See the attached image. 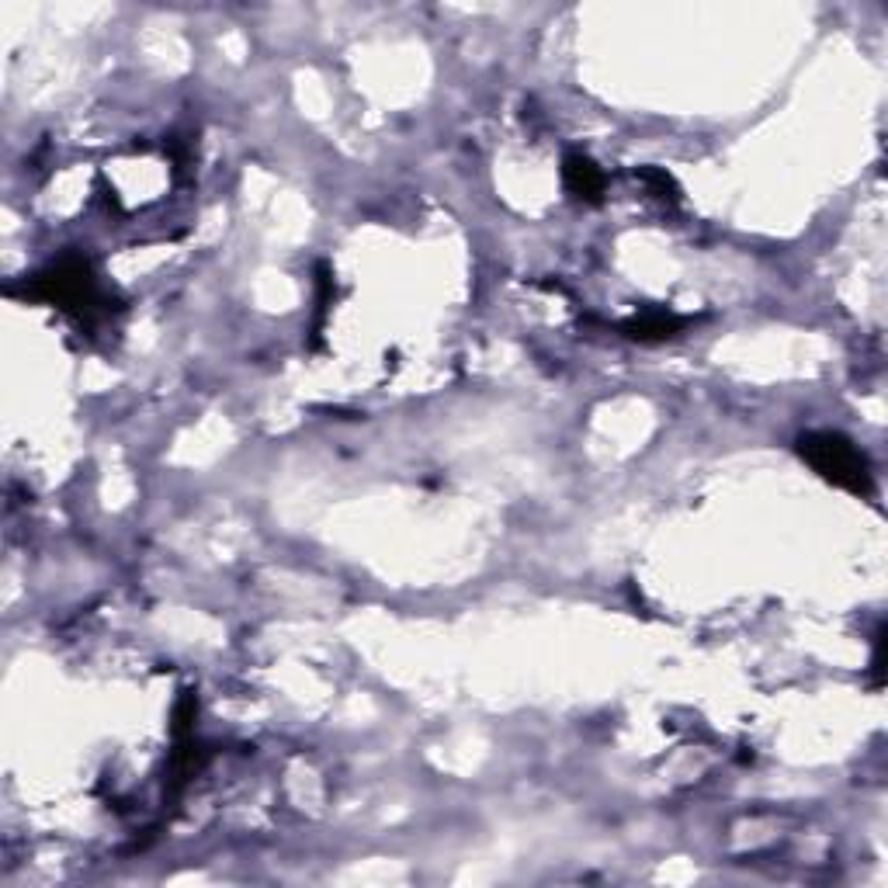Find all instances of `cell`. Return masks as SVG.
<instances>
[{"label": "cell", "instance_id": "cell-4", "mask_svg": "<svg viewBox=\"0 0 888 888\" xmlns=\"http://www.w3.org/2000/svg\"><path fill=\"white\" fill-rule=\"evenodd\" d=\"M677 327H680V319L670 313H642V316L624 323L621 330L635 340H666V337H674Z\"/></svg>", "mask_w": 888, "mask_h": 888}, {"label": "cell", "instance_id": "cell-5", "mask_svg": "<svg viewBox=\"0 0 888 888\" xmlns=\"http://www.w3.org/2000/svg\"><path fill=\"white\" fill-rule=\"evenodd\" d=\"M642 180H645V185H653V191H656L659 198H674V195H677L674 177H670V174H663V171H642Z\"/></svg>", "mask_w": 888, "mask_h": 888}, {"label": "cell", "instance_id": "cell-3", "mask_svg": "<svg viewBox=\"0 0 888 888\" xmlns=\"http://www.w3.org/2000/svg\"><path fill=\"white\" fill-rule=\"evenodd\" d=\"M562 177H566V188H570L576 198L600 201V195H604V174H600V167L594 164L591 156L570 153V156H566V167H562Z\"/></svg>", "mask_w": 888, "mask_h": 888}, {"label": "cell", "instance_id": "cell-2", "mask_svg": "<svg viewBox=\"0 0 888 888\" xmlns=\"http://www.w3.org/2000/svg\"><path fill=\"white\" fill-rule=\"evenodd\" d=\"M32 295L46 299V302H52V306L77 313V316H87L101 302L97 281H94V274H91V268L84 265V260H59L56 268H49L46 274L35 278Z\"/></svg>", "mask_w": 888, "mask_h": 888}, {"label": "cell", "instance_id": "cell-1", "mask_svg": "<svg viewBox=\"0 0 888 888\" xmlns=\"http://www.w3.org/2000/svg\"><path fill=\"white\" fill-rule=\"evenodd\" d=\"M798 452L822 479H830L833 487L861 493V496L872 493V469H867V458L843 434L809 431L798 437Z\"/></svg>", "mask_w": 888, "mask_h": 888}]
</instances>
